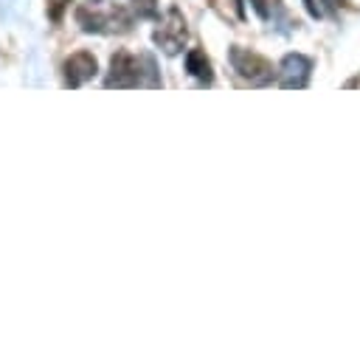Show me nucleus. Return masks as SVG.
I'll return each mask as SVG.
<instances>
[{
  "mask_svg": "<svg viewBox=\"0 0 360 357\" xmlns=\"http://www.w3.org/2000/svg\"><path fill=\"white\" fill-rule=\"evenodd\" d=\"M70 0H53V6H51V20H59L62 17V8L68 6Z\"/></svg>",
  "mask_w": 360,
  "mask_h": 357,
  "instance_id": "13",
  "label": "nucleus"
},
{
  "mask_svg": "<svg viewBox=\"0 0 360 357\" xmlns=\"http://www.w3.org/2000/svg\"><path fill=\"white\" fill-rule=\"evenodd\" d=\"M76 20H79L82 31H87V34H98V31H104V25H107V20H104V17L90 14L87 8H76Z\"/></svg>",
  "mask_w": 360,
  "mask_h": 357,
  "instance_id": "7",
  "label": "nucleus"
},
{
  "mask_svg": "<svg viewBox=\"0 0 360 357\" xmlns=\"http://www.w3.org/2000/svg\"><path fill=\"white\" fill-rule=\"evenodd\" d=\"M107 87H138L141 84V65L127 51H118L110 59V73L104 79Z\"/></svg>",
  "mask_w": 360,
  "mask_h": 357,
  "instance_id": "3",
  "label": "nucleus"
},
{
  "mask_svg": "<svg viewBox=\"0 0 360 357\" xmlns=\"http://www.w3.org/2000/svg\"><path fill=\"white\" fill-rule=\"evenodd\" d=\"M90 3H101V0H90Z\"/></svg>",
  "mask_w": 360,
  "mask_h": 357,
  "instance_id": "14",
  "label": "nucleus"
},
{
  "mask_svg": "<svg viewBox=\"0 0 360 357\" xmlns=\"http://www.w3.org/2000/svg\"><path fill=\"white\" fill-rule=\"evenodd\" d=\"M138 65H143V70H141V84H146V87H160V76H158L155 59H152L149 53H143V56L138 59Z\"/></svg>",
  "mask_w": 360,
  "mask_h": 357,
  "instance_id": "8",
  "label": "nucleus"
},
{
  "mask_svg": "<svg viewBox=\"0 0 360 357\" xmlns=\"http://www.w3.org/2000/svg\"><path fill=\"white\" fill-rule=\"evenodd\" d=\"M312 73V59H307L304 53H287L281 59V87L292 90V87H307Z\"/></svg>",
  "mask_w": 360,
  "mask_h": 357,
  "instance_id": "4",
  "label": "nucleus"
},
{
  "mask_svg": "<svg viewBox=\"0 0 360 357\" xmlns=\"http://www.w3.org/2000/svg\"><path fill=\"white\" fill-rule=\"evenodd\" d=\"M132 14L141 20H155L158 17V0H132Z\"/></svg>",
  "mask_w": 360,
  "mask_h": 357,
  "instance_id": "10",
  "label": "nucleus"
},
{
  "mask_svg": "<svg viewBox=\"0 0 360 357\" xmlns=\"http://www.w3.org/2000/svg\"><path fill=\"white\" fill-rule=\"evenodd\" d=\"M228 59H231L233 70H236L242 79H248L250 84H267V82H273V65H270L264 56H259V53H253V51H248V48L233 45V48L228 51Z\"/></svg>",
  "mask_w": 360,
  "mask_h": 357,
  "instance_id": "1",
  "label": "nucleus"
},
{
  "mask_svg": "<svg viewBox=\"0 0 360 357\" xmlns=\"http://www.w3.org/2000/svg\"><path fill=\"white\" fill-rule=\"evenodd\" d=\"M253 3V8H256V14L262 17V20H267L270 17V8H267V0H250Z\"/></svg>",
  "mask_w": 360,
  "mask_h": 357,
  "instance_id": "12",
  "label": "nucleus"
},
{
  "mask_svg": "<svg viewBox=\"0 0 360 357\" xmlns=\"http://www.w3.org/2000/svg\"><path fill=\"white\" fill-rule=\"evenodd\" d=\"M214 6L222 11V17H228V20H236V22H242L245 20V6H242V0H214Z\"/></svg>",
  "mask_w": 360,
  "mask_h": 357,
  "instance_id": "9",
  "label": "nucleus"
},
{
  "mask_svg": "<svg viewBox=\"0 0 360 357\" xmlns=\"http://www.w3.org/2000/svg\"><path fill=\"white\" fill-rule=\"evenodd\" d=\"M186 70H188L194 79H200L202 84H211V79H214L211 62H208V56H205L200 48H194V51L186 53Z\"/></svg>",
  "mask_w": 360,
  "mask_h": 357,
  "instance_id": "6",
  "label": "nucleus"
},
{
  "mask_svg": "<svg viewBox=\"0 0 360 357\" xmlns=\"http://www.w3.org/2000/svg\"><path fill=\"white\" fill-rule=\"evenodd\" d=\"M96 70H98V65L90 51H76L73 56L65 59V82L70 87H82L84 82H90L96 76Z\"/></svg>",
  "mask_w": 360,
  "mask_h": 357,
  "instance_id": "5",
  "label": "nucleus"
},
{
  "mask_svg": "<svg viewBox=\"0 0 360 357\" xmlns=\"http://www.w3.org/2000/svg\"><path fill=\"white\" fill-rule=\"evenodd\" d=\"M304 6H307V11H309V17H321L323 14V8H321V0H304Z\"/></svg>",
  "mask_w": 360,
  "mask_h": 357,
  "instance_id": "11",
  "label": "nucleus"
},
{
  "mask_svg": "<svg viewBox=\"0 0 360 357\" xmlns=\"http://www.w3.org/2000/svg\"><path fill=\"white\" fill-rule=\"evenodd\" d=\"M186 34H188V31H186V20H183L180 8L172 6V8L166 11V17L160 20V25L155 28V42L160 45L163 53L174 56V53L183 51V45H186Z\"/></svg>",
  "mask_w": 360,
  "mask_h": 357,
  "instance_id": "2",
  "label": "nucleus"
}]
</instances>
